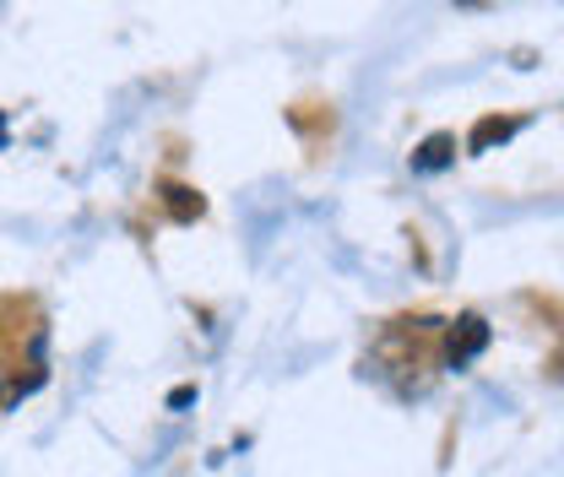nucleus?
Here are the masks:
<instances>
[{
    "instance_id": "obj_2",
    "label": "nucleus",
    "mask_w": 564,
    "mask_h": 477,
    "mask_svg": "<svg viewBox=\"0 0 564 477\" xmlns=\"http://www.w3.org/2000/svg\"><path fill=\"white\" fill-rule=\"evenodd\" d=\"M516 137V120H505V115H489V120H478L473 126V137H467V147L473 152H489V147H499V141Z\"/></svg>"
},
{
    "instance_id": "obj_3",
    "label": "nucleus",
    "mask_w": 564,
    "mask_h": 477,
    "mask_svg": "<svg viewBox=\"0 0 564 477\" xmlns=\"http://www.w3.org/2000/svg\"><path fill=\"white\" fill-rule=\"evenodd\" d=\"M451 152H456V137H445V131H434V137L419 147V158H413V169L423 174H434V169H445L451 163Z\"/></svg>"
},
{
    "instance_id": "obj_5",
    "label": "nucleus",
    "mask_w": 564,
    "mask_h": 477,
    "mask_svg": "<svg viewBox=\"0 0 564 477\" xmlns=\"http://www.w3.org/2000/svg\"><path fill=\"white\" fill-rule=\"evenodd\" d=\"M0 141H6V120H0Z\"/></svg>"
},
{
    "instance_id": "obj_1",
    "label": "nucleus",
    "mask_w": 564,
    "mask_h": 477,
    "mask_svg": "<svg viewBox=\"0 0 564 477\" xmlns=\"http://www.w3.org/2000/svg\"><path fill=\"white\" fill-rule=\"evenodd\" d=\"M489 347V326L478 321V315H467V321H456V332H451V347H445V358L462 369V364H473L478 353Z\"/></svg>"
},
{
    "instance_id": "obj_4",
    "label": "nucleus",
    "mask_w": 564,
    "mask_h": 477,
    "mask_svg": "<svg viewBox=\"0 0 564 477\" xmlns=\"http://www.w3.org/2000/svg\"><path fill=\"white\" fill-rule=\"evenodd\" d=\"M163 206H169L180 223H191V217H202V206H207V202H202L191 185H163Z\"/></svg>"
}]
</instances>
